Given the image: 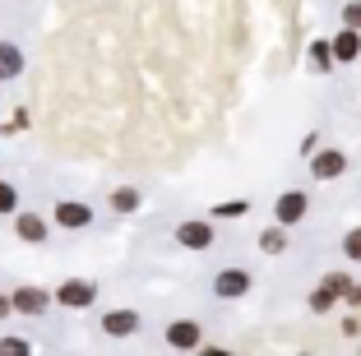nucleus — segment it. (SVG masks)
Wrapping results in <instances>:
<instances>
[{
    "instance_id": "obj_1",
    "label": "nucleus",
    "mask_w": 361,
    "mask_h": 356,
    "mask_svg": "<svg viewBox=\"0 0 361 356\" xmlns=\"http://www.w3.org/2000/svg\"><path fill=\"white\" fill-rule=\"evenodd\" d=\"M97 296H102V287L93 278H65L51 287V305H61V310H93Z\"/></svg>"
},
{
    "instance_id": "obj_2",
    "label": "nucleus",
    "mask_w": 361,
    "mask_h": 356,
    "mask_svg": "<svg viewBox=\"0 0 361 356\" xmlns=\"http://www.w3.org/2000/svg\"><path fill=\"white\" fill-rule=\"evenodd\" d=\"M171 241H176L180 250H190V254H204L218 241V227H213L209 213H204V218H180L176 227H171Z\"/></svg>"
},
{
    "instance_id": "obj_3",
    "label": "nucleus",
    "mask_w": 361,
    "mask_h": 356,
    "mask_svg": "<svg viewBox=\"0 0 361 356\" xmlns=\"http://www.w3.org/2000/svg\"><path fill=\"white\" fill-rule=\"evenodd\" d=\"M209 292L218 296V301H241V296H250V292H255V273H250V269H241V264H227V269H218V273H213Z\"/></svg>"
},
{
    "instance_id": "obj_4",
    "label": "nucleus",
    "mask_w": 361,
    "mask_h": 356,
    "mask_svg": "<svg viewBox=\"0 0 361 356\" xmlns=\"http://www.w3.org/2000/svg\"><path fill=\"white\" fill-rule=\"evenodd\" d=\"M306 171H310L315 185H324V180H343V176H348V153L334 148V144H319L315 153L306 157Z\"/></svg>"
},
{
    "instance_id": "obj_5",
    "label": "nucleus",
    "mask_w": 361,
    "mask_h": 356,
    "mask_svg": "<svg viewBox=\"0 0 361 356\" xmlns=\"http://www.w3.org/2000/svg\"><path fill=\"white\" fill-rule=\"evenodd\" d=\"M139 329H144V314L130 310V305H116V310H102V314H97V333L111 338V343H126V338H135Z\"/></svg>"
},
{
    "instance_id": "obj_6",
    "label": "nucleus",
    "mask_w": 361,
    "mask_h": 356,
    "mask_svg": "<svg viewBox=\"0 0 361 356\" xmlns=\"http://www.w3.org/2000/svg\"><path fill=\"white\" fill-rule=\"evenodd\" d=\"M10 310L19 314V319H42V314L51 310V287H32V283L14 287L10 292Z\"/></svg>"
},
{
    "instance_id": "obj_7",
    "label": "nucleus",
    "mask_w": 361,
    "mask_h": 356,
    "mask_svg": "<svg viewBox=\"0 0 361 356\" xmlns=\"http://www.w3.org/2000/svg\"><path fill=\"white\" fill-rule=\"evenodd\" d=\"M47 218H51V227H61V231H88V227H93V204H84V200H56Z\"/></svg>"
},
{
    "instance_id": "obj_8",
    "label": "nucleus",
    "mask_w": 361,
    "mask_h": 356,
    "mask_svg": "<svg viewBox=\"0 0 361 356\" xmlns=\"http://www.w3.org/2000/svg\"><path fill=\"white\" fill-rule=\"evenodd\" d=\"M10 222H14V236H19L23 245H47V241H51V218H47V213L14 209Z\"/></svg>"
},
{
    "instance_id": "obj_9",
    "label": "nucleus",
    "mask_w": 361,
    "mask_h": 356,
    "mask_svg": "<svg viewBox=\"0 0 361 356\" xmlns=\"http://www.w3.org/2000/svg\"><path fill=\"white\" fill-rule=\"evenodd\" d=\"M162 343H167L171 352H200L204 347V324L200 319H171V324L162 329Z\"/></svg>"
},
{
    "instance_id": "obj_10",
    "label": "nucleus",
    "mask_w": 361,
    "mask_h": 356,
    "mask_svg": "<svg viewBox=\"0 0 361 356\" xmlns=\"http://www.w3.org/2000/svg\"><path fill=\"white\" fill-rule=\"evenodd\" d=\"M310 218V195L306 190H283V195H274V222H283V227H297V222Z\"/></svg>"
},
{
    "instance_id": "obj_11",
    "label": "nucleus",
    "mask_w": 361,
    "mask_h": 356,
    "mask_svg": "<svg viewBox=\"0 0 361 356\" xmlns=\"http://www.w3.org/2000/svg\"><path fill=\"white\" fill-rule=\"evenodd\" d=\"M348 283H352L348 273H329V278H324V283H319L315 292H310V310H315V314H329L334 305L343 301V292H348Z\"/></svg>"
},
{
    "instance_id": "obj_12",
    "label": "nucleus",
    "mask_w": 361,
    "mask_h": 356,
    "mask_svg": "<svg viewBox=\"0 0 361 356\" xmlns=\"http://www.w3.org/2000/svg\"><path fill=\"white\" fill-rule=\"evenodd\" d=\"M329 51H334V65H357L361 61V28H348V23H343L329 37Z\"/></svg>"
},
{
    "instance_id": "obj_13",
    "label": "nucleus",
    "mask_w": 361,
    "mask_h": 356,
    "mask_svg": "<svg viewBox=\"0 0 361 356\" xmlns=\"http://www.w3.org/2000/svg\"><path fill=\"white\" fill-rule=\"evenodd\" d=\"M23 70H28V56H23V47L10 42V37H0V84H14Z\"/></svg>"
},
{
    "instance_id": "obj_14",
    "label": "nucleus",
    "mask_w": 361,
    "mask_h": 356,
    "mask_svg": "<svg viewBox=\"0 0 361 356\" xmlns=\"http://www.w3.org/2000/svg\"><path fill=\"white\" fill-rule=\"evenodd\" d=\"M106 209L116 213V218H135V213L144 209V195H139L135 185H116L111 195H106Z\"/></svg>"
},
{
    "instance_id": "obj_15",
    "label": "nucleus",
    "mask_w": 361,
    "mask_h": 356,
    "mask_svg": "<svg viewBox=\"0 0 361 356\" xmlns=\"http://www.w3.org/2000/svg\"><path fill=\"white\" fill-rule=\"evenodd\" d=\"M259 254H269V259H278V254H287V227L283 222H269L264 231H259Z\"/></svg>"
},
{
    "instance_id": "obj_16",
    "label": "nucleus",
    "mask_w": 361,
    "mask_h": 356,
    "mask_svg": "<svg viewBox=\"0 0 361 356\" xmlns=\"http://www.w3.org/2000/svg\"><path fill=\"white\" fill-rule=\"evenodd\" d=\"M306 70L310 74H334L338 65H334V51H329V42L324 37H315V42L306 47Z\"/></svg>"
},
{
    "instance_id": "obj_17",
    "label": "nucleus",
    "mask_w": 361,
    "mask_h": 356,
    "mask_svg": "<svg viewBox=\"0 0 361 356\" xmlns=\"http://www.w3.org/2000/svg\"><path fill=\"white\" fill-rule=\"evenodd\" d=\"M245 213H250V200H227V204H213L209 218L218 222V218H245Z\"/></svg>"
},
{
    "instance_id": "obj_18",
    "label": "nucleus",
    "mask_w": 361,
    "mask_h": 356,
    "mask_svg": "<svg viewBox=\"0 0 361 356\" xmlns=\"http://www.w3.org/2000/svg\"><path fill=\"white\" fill-rule=\"evenodd\" d=\"M338 250H343V259H348V264H361V227H348V231H343V245H338Z\"/></svg>"
},
{
    "instance_id": "obj_19",
    "label": "nucleus",
    "mask_w": 361,
    "mask_h": 356,
    "mask_svg": "<svg viewBox=\"0 0 361 356\" xmlns=\"http://www.w3.org/2000/svg\"><path fill=\"white\" fill-rule=\"evenodd\" d=\"M19 209V185L14 180H0V218H10Z\"/></svg>"
},
{
    "instance_id": "obj_20",
    "label": "nucleus",
    "mask_w": 361,
    "mask_h": 356,
    "mask_svg": "<svg viewBox=\"0 0 361 356\" xmlns=\"http://www.w3.org/2000/svg\"><path fill=\"white\" fill-rule=\"evenodd\" d=\"M0 356H32V343H28V338L5 333V338H0Z\"/></svg>"
},
{
    "instance_id": "obj_21",
    "label": "nucleus",
    "mask_w": 361,
    "mask_h": 356,
    "mask_svg": "<svg viewBox=\"0 0 361 356\" xmlns=\"http://www.w3.org/2000/svg\"><path fill=\"white\" fill-rule=\"evenodd\" d=\"M343 23H348V28H361V0H348V5H343Z\"/></svg>"
},
{
    "instance_id": "obj_22",
    "label": "nucleus",
    "mask_w": 361,
    "mask_h": 356,
    "mask_svg": "<svg viewBox=\"0 0 361 356\" xmlns=\"http://www.w3.org/2000/svg\"><path fill=\"white\" fill-rule=\"evenodd\" d=\"M315 148H319V135H315V130H310V135L301 139V157H310V153H315Z\"/></svg>"
},
{
    "instance_id": "obj_23",
    "label": "nucleus",
    "mask_w": 361,
    "mask_h": 356,
    "mask_svg": "<svg viewBox=\"0 0 361 356\" xmlns=\"http://www.w3.org/2000/svg\"><path fill=\"white\" fill-rule=\"evenodd\" d=\"M343 301H348V305H361V283H348V292H343Z\"/></svg>"
},
{
    "instance_id": "obj_24",
    "label": "nucleus",
    "mask_w": 361,
    "mask_h": 356,
    "mask_svg": "<svg viewBox=\"0 0 361 356\" xmlns=\"http://www.w3.org/2000/svg\"><path fill=\"white\" fill-rule=\"evenodd\" d=\"M10 314H14V310H10V292H0V324H5Z\"/></svg>"
},
{
    "instance_id": "obj_25",
    "label": "nucleus",
    "mask_w": 361,
    "mask_h": 356,
    "mask_svg": "<svg viewBox=\"0 0 361 356\" xmlns=\"http://www.w3.org/2000/svg\"><path fill=\"white\" fill-rule=\"evenodd\" d=\"M0 135H5V125H0Z\"/></svg>"
}]
</instances>
